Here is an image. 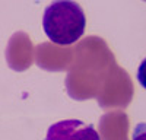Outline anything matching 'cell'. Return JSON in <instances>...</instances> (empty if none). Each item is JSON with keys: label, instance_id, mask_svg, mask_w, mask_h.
Instances as JSON below:
<instances>
[{"label": "cell", "instance_id": "cell-2", "mask_svg": "<svg viewBox=\"0 0 146 140\" xmlns=\"http://www.w3.org/2000/svg\"><path fill=\"white\" fill-rule=\"evenodd\" d=\"M45 140H101V137L92 124L72 118L51 124Z\"/></svg>", "mask_w": 146, "mask_h": 140}, {"label": "cell", "instance_id": "cell-3", "mask_svg": "<svg viewBox=\"0 0 146 140\" xmlns=\"http://www.w3.org/2000/svg\"><path fill=\"white\" fill-rule=\"evenodd\" d=\"M131 140H146V123H139L135 127Z\"/></svg>", "mask_w": 146, "mask_h": 140}, {"label": "cell", "instance_id": "cell-4", "mask_svg": "<svg viewBox=\"0 0 146 140\" xmlns=\"http://www.w3.org/2000/svg\"><path fill=\"white\" fill-rule=\"evenodd\" d=\"M137 82L143 89H146V58H143L137 69Z\"/></svg>", "mask_w": 146, "mask_h": 140}, {"label": "cell", "instance_id": "cell-1", "mask_svg": "<svg viewBox=\"0 0 146 140\" xmlns=\"http://www.w3.org/2000/svg\"><path fill=\"white\" fill-rule=\"evenodd\" d=\"M86 28V16L75 0H54L42 16L47 38L57 45H70L80 40Z\"/></svg>", "mask_w": 146, "mask_h": 140}]
</instances>
